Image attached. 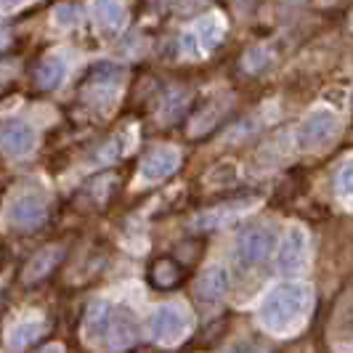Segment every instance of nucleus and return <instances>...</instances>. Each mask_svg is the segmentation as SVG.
<instances>
[{
	"instance_id": "4",
	"label": "nucleus",
	"mask_w": 353,
	"mask_h": 353,
	"mask_svg": "<svg viewBox=\"0 0 353 353\" xmlns=\"http://www.w3.org/2000/svg\"><path fill=\"white\" fill-rule=\"evenodd\" d=\"M274 231L268 226H250L239 234L236 239V263L242 268H252L268 261L271 250H274Z\"/></svg>"
},
{
	"instance_id": "13",
	"label": "nucleus",
	"mask_w": 353,
	"mask_h": 353,
	"mask_svg": "<svg viewBox=\"0 0 353 353\" xmlns=\"http://www.w3.org/2000/svg\"><path fill=\"white\" fill-rule=\"evenodd\" d=\"M90 14L101 30H120L125 24V6L123 0H93Z\"/></svg>"
},
{
	"instance_id": "11",
	"label": "nucleus",
	"mask_w": 353,
	"mask_h": 353,
	"mask_svg": "<svg viewBox=\"0 0 353 353\" xmlns=\"http://www.w3.org/2000/svg\"><path fill=\"white\" fill-rule=\"evenodd\" d=\"M46 218V202L35 194H24L11 202V210H8V221L19 226V229H32L40 221Z\"/></svg>"
},
{
	"instance_id": "2",
	"label": "nucleus",
	"mask_w": 353,
	"mask_h": 353,
	"mask_svg": "<svg viewBox=\"0 0 353 353\" xmlns=\"http://www.w3.org/2000/svg\"><path fill=\"white\" fill-rule=\"evenodd\" d=\"M340 136V117L330 109H314L298 128V146L305 152L330 149Z\"/></svg>"
},
{
	"instance_id": "5",
	"label": "nucleus",
	"mask_w": 353,
	"mask_h": 353,
	"mask_svg": "<svg viewBox=\"0 0 353 353\" xmlns=\"http://www.w3.org/2000/svg\"><path fill=\"white\" fill-rule=\"evenodd\" d=\"M305 255H308V236L301 226H292V229L284 234L279 252H276V268L292 276L298 274L303 265H305Z\"/></svg>"
},
{
	"instance_id": "14",
	"label": "nucleus",
	"mask_w": 353,
	"mask_h": 353,
	"mask_svg": "<svg viewBox=\"0 0 353 353\" xmlns=\"http://www.w3.org/2000/svg\"><path fill=\"white\" fill-rule=\"evenodd\" d=\"M43 332H46L43 319H21L19 324L11 327V332H8V348H11V351H24V348H30Z\"/></svg>"
},
{
	"instance_id": "17",
	"label": "nucleus",
	"mask_w": 353,
	"mask_h": 353,
	"mask_svg": "<svg viewBox=\"0 0 353 353\" xmlns=\"http://www.w3.org/2000/svg\"><path fill=\"white\" fill-rule=\"evenodd\" d=\"M194 37H196V43L202 46V51H212V48L221 43V37H223V21L218 17L199 19L194 27Z\"/></svg>"
},
{
	"instance_id": "9",
	"label": "nucleus",
	"mask_w": 353,
	"mask_h": 353,
	"mask_svg": "<svg viewBox=\"0 0 353 353\" xmlns=\"http://www.w3.org/2000/svg\"><path fill=\"white\" fill-rule=\"evenodd\" d=\"M181 165V154L173 146H159L154 152H149L146 159L141 162V178L149 181V183H157V181H165L170 178L178 170Z\"/></svg>"
},
{
	"instance_id": "10",
	"label": "nucleus",
	"mask_w": 353,
	"mask_h": 353,
	"mask_svg": "<svg viewBox=\"0 0 353 353\" xmlns=\"http://www.w3.org/2000/svg\"><path fill=\"white\" fill-rule=\"evenodd\" d=\"M112 314H114V305L106 301L90 303L88 314H85V337L93 345H104L106 337H109V324H112Z\"/></svg>"
},
{
	"instance_id": "8",
	"label": "nucleus",
	"mask_w": 353,
	"mask_h": 353,
	"mask_svg": "<svg viewBox=\"0 0 353 353\" xmlns=\"http://www.w3.org/2000/svg\"><path fill=\"white\" fill-rule=\"evenodd\" d=\"M229 292V274L223 265H210L199 274L194 284V298L202 305H218Z\"/></svg>"
},
{
	"instance_id": "16",
	"label": "nucleus",
	"mask_w": 353,
	"mask_h": 353,
	"mask_svg": "<svg viewBox=\"0 0 353 353\" xmlns=\"http://www.w3.org/2000/svg\"><path fill=\"white\" fill-rule=\"evenodd\" d=\"M149 279H152V284L159 287V290H173V287L183 279V268H181L173 258H159V261L152 263Z\"/></svg>"
},
{
	"instance_id": "22",
	"label": "nucleus",
	"mask_w": 353,
	"mask_h": 353,
	"mask_svg": "<svg viewBox=\"0 0 353 353\" xmlns=\"http://www.w3.org/2000/svg\"><path fill=\"white\" fill-rule=\"evenodd\" d=\"M337 189H340V194L353 196V159L340 168V173H337Z\"/></svg>"
},
{
	"instance_id": "20",
	"label": "nucleus",
	"mask_w": 353,
	"mask_h": 353,
	"mask_svg": "<svg viewBox=\"0 0 353 353\" xmlns=\"http://www.w3.org/2000/svg\"><path fill=\"white\" fill-rule=\"evenodd\" d=\"M274 61V53L268 51L265 46H255L252 51L245 53V59H242V67L248 72H252V74H258V72H263L268 64Z\"/></svg>"
},
{
	"instance_id": "1",
	"label": "nucleus",
	"mask_w": 353,
	"mask_h": 353,
	"mask_svg": "<svg viewBox=\"0 0 353 353\" xmlns=\"http://www.w3.org/2000/svg\"><path fill=\"white\" fill-rule=\"evenodd\" d=\"M308 308H311V287L308 284H276L274 290H268V295L261 303L258 319L268 332L284 335L301 324L308 314Z\"/></svg>"
},
{
	"instance_id": "19",
	"label": "nucleus",
	"mask_w": 353,
	"mask_h": 353,
	"mask_svg": "<svg viewBox=\"0 0 353 353\" xmlns=\"http://www.w3.org/2000/svg\"><path fill=\"white\" fill-rule=\"evenodd\" d=\"M335 332L343 335V340H353V292H345L335 311Z\"/></svg>"
},
{
	"instance_id": "24",
	"label": "nucleus",
	"mask_w": 353,
	"mask_h": 353,
	"mask_svg": "<svg viewBox=\"0 0 353 353\" xmlns=\"http://www.w3.org/2000/svg\"><path fill=\"white\" fill-rule=\"evenodd\" d=\"M40 353H67V351H64V345H48V348H43Z\"/></svg>"
},
{
	"instance_id": "3",
	"label": "nucleus",
	"mask_w": 353,
	"mask_h": 353,
	"mask_svg": "<svg viewBox=\"0 0 353 353\" xmlns=\"http://www.w3.org/2000/svg\"><path fill=\"white\" fill-rule=\"evenodd\" d=\"M189 327H192V319L186 314V308L178 303H165L149 316V335L154 343H162V345L181 343L189 335Z\"/></svg>"
},
{
	"instance_id": "21",
	"label": "nucleus",
	"mask_w": 353,
	"mask_h": 353,
	"mask_svg": "<svg viewBox=\"0 0 353 353\" xmlns=\"http://www.w3.org/2000/svg\"><path fill=\"white\" fill-rule=\"evenodd\" d=\"M77 19H80V11H77L74 6H59V8L53 11V21H56L59 27H74Z\"/></svg>"
},
{
	"instance_id": "23",
	"label": "nucleus",
	"mask_w": 353,
	"mask_h": 353,
	"mask_svg": "<svg viewBox=\"0 0 353 353\" xmlns=\"http://www.w3.org/2000/svg\"><path fill=\"white\" fill-rule=\"evenodd\" d=\"M221 353H268V351H265V345L261 340H239V343H234V345H229L226 351Z\"/></svg>"
},
{
	"instance_id": "18",
	"label": "nucleus",
	"mask_w": 353,
	"mask_h": 353,
	"mask_svg": "<svg viewBox=\"0 0 353 353\" xmlns=\"http://www.w3.org/2000/svg\"><path fill=\"white\" fill-rule=\"evenodd\" d=\"M64 77H67V61H64V56H48L40 64V70H37V83H40V88L46 90L56 88Z\"/></svg>"
},
{
	"instance_id": "26",
	"label": "nucleus",
	"mask_w": 353,
	"mask_h": 353,
	"mask_svg": "<svg viewBox=\"0 0 353 353\" xmlns=\"http://www.w3.org/2000/svg\"><path fill=\"white\" fill-rule=\"evenodd\" d=\"M351 24H353V21H351Z\"/></svg>"
},
{
	"instance_id": "6",
	"label": "nucleus",
	"mask_w": 353,
	"mask_h": 353,
	"mask_svg": "<svg viewBox=\"0 0 353 353\" xmlns=\"http://www.w3.org/2000/svg\"><path fill=\"white\" fill-rule=\"evenodd\" d=\"M37 146V133L30 123H6L0 128V149L8 157H27Z\"/></svg>"
},
{
	"instance_id": "7",
	"label": "nucleus",
	"mask_w": 353,
	"mask_h": 353,
	"mask_svg": "<svg viewBox=\"0 0 353 353\" xmlns=\"http://www.w3.org/2000/svg\"><path fill=\"white\" fill-rule=\"evenodd\" d=\"M141 335V324L136 314L130 308H114L112 314V324H109V337H106V345L112 351H125L130 345H136V340Z\"/></svg>"
},
{
	"instance_id": "25",
	"label": "nucleus",
	"mask_w": 353,
	"mask_h": 353,
	"mask_svg": "<svg viewBox=\"0 0 353 353\" xmlns=\"http://www.w3.org/2000/svg\"><path fill=\"white\" fill-rule=\"evenodd\" d=\"M3 6H17V3H21V0H0Z\"/></svg>"
},
{
	"instance_id": "15",
	"label": "nucleus",
	"mask_w": 353,
	"mask_h": 353,
	"mask_svg": "<svg viewBox=\"0 0 353 353\" xmlns=\"http://www.w3.org/2000/svg\"><path fill=\"white\" fill-rule=\"evenodd\" d=\"M255 202H258L255 196H250V199H236V202H231V205H223V208H218V210L205 212L202 218H196L194 226H196V229H215V226L226 223L229 218H234V215H239V212H245L248 208H252Z\"/></svg>"
},
{
	"instance_id": "12",
	"label": "nucleus",
	"mask_w": 353,
	"mask_h": 353,
	"mask_svg": "<svg viewBox=\"0 0 353 353\" xmlns=\"http://www.w3.org/2000/svg\"><path fill=\"white\" fill-rule=\"evenodd\" d=\"M61 255H64V250L59 248V245H53V248H46L43 252H37L35 258L27 263V268H24V282L35 284V282H40V279H46L53 268H56V263L61 261Z\"/></svg>"
}]
</instances>
